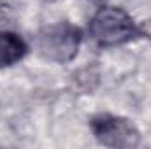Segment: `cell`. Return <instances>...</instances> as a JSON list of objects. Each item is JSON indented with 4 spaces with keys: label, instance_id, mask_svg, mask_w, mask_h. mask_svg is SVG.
<instances>
[{
    "label": "cell",
    "instance_id": "cell-3",
    "mask_svg": "<svg viewBox=\"0 0 151 149\" xmlns=\"http://www.w3.org/2000/svg\"><path fill=\"white\" fill-rule=\"evenodd\" d=\"M90 130L99 144L114 149H132L141 146V133L137 126L127 117L114 114H97L90 119Z\"/></svg>",
    "mask_w": 151,
    "mask_h": 149
},
{
    "label": "cell",
    "instance_id": "cell-4",
    "mask_svg": "<svg viewBox=\"0 0 151 149\" xmlns=\"http://www.w3.org/2000/svg\"><path fill=\"white\" fill-rule=\"evenodd\" d=\"M4 18L0 16V69L12 67L14 63L23 60L28 51V46L21 39V35L4 28Z\"/></svg>",
    "mask_w": 151,
    "mask_h": 149
},
{
    "label": "cell",
    "instance_id": "cell-2",
    "mask_svg": "<svg viewBox=\"0 0 151 149\" xmlns=\"http://www.w3.org/2000/svg\"><path fill=\"white\" fill-rule=\"evenodd\" d=\"M83 34L69 21L44 27L37 35V49L42 58L55 63L72 62L81 47Z\"/></svg>",
    "mask_w": 151,
    "mask_h": 149
},
{
    "label": "cell",
    "instance_id": "cell-1",
    "mask_svg": "<svg viewBox=\"0 0 151 149\" xmlns=\"http://www.w3.org/2000/svg\"><path fill=\"white\" fill-rule=\"evenodd\" d=\"M90 39L99 47H116L141 37L139 23L121 7L104 5L88 23Z\"/></svg>",
    "mask_w": 151,
    "mask_h": 149
}]
</instances>
